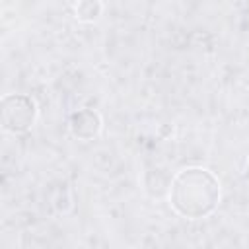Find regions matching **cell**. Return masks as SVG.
<instances>
[{
  "label": "cell",
  "instance_id": "obj_1",
  "mask_svg": "<svg viewBox=\"0 0 249 249\" xmlns=\"http://www.w3.org/2000/svg\"><path fill=\"white\" fill-rule=\"evenodd\" d=\"M220 200L218 179L202 167H187L173 177L169 202L183 218H204Z\"/></svg>",
  "mask_w": 249,
  "mask_h": 249
},
{
  "label": "cell",
  "instance_id": "obj_2",
  "mask_svg": "<svg viewBox=\"0 0 249 249\" xmlns=\"http://www.w3.org/2000/svg\"><path fill=\"white\" fill-rule=\"evenodd\" d=\"M35 121V103L31 97L12 93L2 99V124L6 130L23 132Z\"/></svg>",
  "mask_w": 249,
  "mask_h": 249
},
{
  "label": "cell",
  "instance_id": "obj_3",
  "mask_svg": "<svg viewBox=\"0 0 249 249\" xmlns=\"http://www.w3.org/2000/svg\"><path fill=\"white\" fill-rule=\"evenodd\" d=\"M99 117L97 113L89 111V109H82V111H76L70 119V128H72V134L78 136V138H93L97 132H99Z\"/></svg>",
  "mask_w": 249,
  "mask_h": 249
},
{
  "label": "cell",
  "instance_id": "obj_4",
  "mask_svg": "<svg viewBox=\"0 0 249 249\" xmlns=\"http://www.w3.org/2000/svg\"><path fill=\"white\" fill-rule=\"evenodd\" d=\"M245 175H247V181H249V161H247V173Z\"/></svg>",
  "mask_w": 249,
  "mask_h": 249
}]
</instances>
